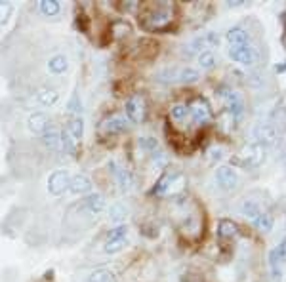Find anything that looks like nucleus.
<instances>
[{"label":"nucleus","instance_id":"6e6552de","mask_svg":"<svg viewBox=\"0 0 286 282\" xmlns=\"http://www.w3.org/2000/svg\"><path fill=\"white\" fill-rule=\"evenodd\" d=\"M109 172L113 174V177L116 180V183H118V187H121L122 191H130V189L134 187V175L130 174L126 168H122L121 164H116L114 160L109 162Z\"/></svg>","mask_w":286,"mask_h":282},{"label":"nucleus","instance_id":"f257e3e1","mask_svg":"<svg viewBox=\"0 0 286 282\" xmlns=\"http://www.w3.org/2000/svg\"><path fill=\"white\" fill-rule=\"evenodd\" d=\"M172 19H174V8L170 4H164V2L145 6L141 12V17H139L141 25L149 31L166 29L172 23Z\"/></svg>","mask_w":286,"mask_h":282},{"label":"nucleus","instance_id":"4be33fe9","mask_svg":"<svg viewBox=\"0 0 286 282\" xmlns=\"http://www.w3.org/2000/svg\"><path fill=\"white\" fill-rule=\"evenodd\" d=\"M227 42L229 46H236V44H246L250 42V36L243 27H233L227 31Z\"/></svg>","mask_w":286,"mask_h":282},{"label":"nucleus","instance_id":"5701e85b","mask_svg":"<svg viewBox=\"0 0 286 282\" xmlns=\"http://www.w3.org/2000/svg\"><path fill=\"white\" fill-rule=\"evenodd\" d=\"M273 225H275V219H273V216L271 214H267V212H261V214L254 219V227L261 233L273 231Z\"/></svg>","mask_w":286,"mask_h":282},{"label":"nucleus","instance_id":"c9c22d12","mask_svg":"<svg viewBox=\"0 0 286 282\" xmlns=\"http://www.w3.org/2000/svg\"><path fill=\"white\" fill-rule=\"evenodd\" d=\"M139 145H141L143 149H151V151H157V147H158L155 138H141L139 139Z\"/></svg>","mask_w":286,"mask_h":282},{"label":"nucleus","instance_id":"a211bd4d","mask_svg":"<svg viewBox=\"0 0 286 282\" xmlns=\"http://www.w3.org/2000/svg\"><path fill=\"white\" fill-rule=\"evenodd\" d=\"M246 152H250V155H243L244 159L246 160H243L241 164L243 166H246V168H254V166H257L259 162H261V159H264V149L259 147V145H248L246 147Z\"/></svg>","mask_w":286,"mask_h":282},{"label":"nucleus","instance_id":"2eb2a0df","mask_svg":"<svg viewBox=\"0 0 286 282\" xmlns=\"http://www.w3.org/2000/svg\"><path fill=\"white\" fill-rule=\"evenodd\" d=\"M69 191L73 195H86L92 191V180L86 174H77L71 175V181H69Z\"/></svg>","mask_w":286,"mask_h":282},{"label":"nucleus","instance_id":"c85d7f7f","mask_svg":"<svg viewBox=\"0 0 286 282\" xmlns=\"http://www.w3.org/2000/svg\"><path fill=\"white\" fill-rule=\"evenodd\" d=\"M235 235H236V225L233 223V221H227V219L220 221L218 237H222V239H231V237H235Z\"/></svg>","mask_w":286,"mask_h":282},{"label":"nucleus","instance_id":"b1692460","mask_svg":"<svg viewBox=\"0 0 286 282\" xmlns=\"http://www.w3.org/2000/svg\"><path fill=\"white\" fill-rule=\"evenodd\" d=\"M126 239H128V227L122 223V225H114L113 229H109L105 242H124Z\"/></svg>","mask_w":286,"mask_h":282},{"label":"nucleus","instance_id":"6ab92c4d","mask_svg":"<svg viewBox=\"0 0 286 282\" xmlns=\"http://www.w3.org/2000/svg\"><path fill=\"white\" fill-rule=\"evenodd\" d=\"M69 69V59L65 58L63 54H56L48 59V71L52 74H63Z\"/></svg>","mask_w":286,"mask_h":282},{"label":"nucleus","instance_id":"20e7f679","mask_svg":"<svg viewBox=\"0 0 286 282\" xmlns=\"http://www.w3.org/2000/svg\"><path fill=\"white\" fill-rule=\"evenodd\" d=\"M220 95L225 101V107L229 109V113L235 116V118H241L244 115V101L243 95L239 94L236 90H231V88H222L220 90Z\"/></svg>","mask_w":286,"mask_h":282},{"label":"nucleus","instance_id":"ddd939ff","mask_svg":"<svg viewBox=\"0 0 286 282\" xmlns=\"http://www.w3.org/2000/svg\"><path fill=\"white\" fill-rule=\"evenodd\" d=\"M254 138L264 145H273L277 139H279V134L277 130L273 128L271 122H264V124H257L254 128Z\"/></svg>","mask_w":286,"mask_h":282},{"label":"nucleus","instance_id":"f8f14e48","mask_svg":"<svg viewBox=\"0 0 286 282\" xmlns=\"http://www.w3.org/2000/svg\"><path fill=\"white\" fill-rule=\"evenodd\" d=\"M105 208H107V202H105L103 195H100V193H92V195H88L82 200V210H86L90 216L98 217Z\"/></svg>","mask_w":286,"mask_h":282},{"label":"nucleus","instance_id":"9b49d317","mask_svg":"<svg viewBox=\"0 0 286 282\" xmlns=\"http://www.w3.org/2000/svg\"><path fill=\"white\" fill-rule=\"evenodd\" d=\"M27 128L31 134H35V136H42L44 132L50 130V118L46 113L42 111H38V113H33V115L27 118Z\"/></svg>","mask_w":286,"mask_h":282},{"label":"nucleus","instance_id":"4468645a","mask_svg":"<svg viewBox=\"0 0 286 282\" xmlns=\"http://www.w3.org/2000/svg\"><path fill=\"white\" fill-rule=\"evenodd\" d=\"M126 126H128V118L122 115H113V116H107L103 122H101V132L103 134H116V132H122L126 130Z\"/></svg>","mask_w":286,"mask_h":282},{"label":"nucleus","instance_id":"423d86ee","mask_svg":"<svg viewBox=\"0 0 286 282\" xmlns=\"http://www.w3.org/2000/svg\"><path fill=\"white\" fill-rule=\"evenodd\" d=\"M187 109H189V115L193 116V122L199 124V126L206 124L212 118V109H210L206 99H202V97H197L191 105H187Z\"/></svg>","mask_w":286,"mask_h":282},{"label":"nucleus","instance_id":"7c9ffc66","mask_svg":"<svg viewBox=\"0 0 286 282\" xmlns=\"http://www.w3.org/2000/svg\"><path fill=\"white\" fill-rule=\"evenodd\" d=\"M273 128L277 130V134H282L286 130V109H279L275 115H273Z\"/></svg>","mask_w":286,"mask_h":282},{"label":"nucleus","instance_id":"9d476101","mask_svg":"<svg viewBox=\"0 0 286 282\" xmlns=\"http://www.w3.org/2000/svg\"><path fill=\"white\" fill-rule=\"evenodd\" d=\"M216 181H218V185L225 191H233V189L239 185V175L233 168L229 166H222L216 170Z\"/></svg>","mask_w":286,"mask_h":282},{"label":"nucleus","instance_id":"39448f33","mask_svg":"<svg viewBox=\"0 0 286 282\" xmlns=\"http://www.w3.org/2000/svg\"><path fill=\"white\" fill-rule=\"evenodd\" d=\"M69 181H71V175L67 170H56L52 172L50 177H48V193L54 196L63 195L65 191L69 189Z\"/></svg>","mask_w":286,"mask_h":282},{"label":"nucleus","instance_id":"cd10ccee","mask_svg":"<svg viewBox=\"0 0 286 282\" xmlns=\"http://www.w3.org/2000/svg\"><path fill=\"white\" fill-rule=\"evenodd\" d=\"M241 212H243V216L250 217L252 221L256 219L259 214H261V210H259V206H257V202H254V200H243V204H241Z\"/></svg>","mask_w":286,"mask_h":282},{"label":"nucleus","instance_id":"e433bc0d","mask_svg":"<svg viewBox=\"0 0 286 282\" xmlns=\"http://www.w3.org/2000/svg\"><path fill=\"white\" fill-rule=\"evenodd\" d=\"M208 155H210V160H220V159H223V147H220V145H216V147H212V149L208 151Z\"/></svg>","mask_w":286,"mask_h":282},{"label":"nucleus","instance_id":"1a4fd4ad","mask_svg":"<svg viewBox=\"0 0 286 282\" xmlns=\"http://www.w3.org/2000/svg\"><path fill=\"white\" fill-rule=\"evenodd\" d=\"M145 103H143V99L139 97V95H132L128 101H126V107H124V111H126V118H128V122H141L143 120V115H145Z\"/></svg>","mask_w":286,"mask_h":282},{"label":"nucleus","instance_id":"c756f323","mask_svg":"<svg viewBox=\"0 0 286 282\" xmlns=\"http://www.w3.org/2000/svg\"><path fill=\"white\" fill-rule=\"evenodd\" d=\"M61 10V4L57 0H42L40 2V12H42L46 17H52V15H57Z\"/></svg>","mask_w":286,"mask_h":282},{"label":"nucleus","instance_id":"7ed1b4c3","mask_svg":"<svg viewBox=\"0 0 286 282\" xmlns=\"http://www.w3.org/2000/svg\"><path fill=\"white\" fill-rule=\"evenodd\" d=\"M229 56H231L233 61H236V63H241L244 67H252L257 61V50L252 46V42L229 46Z\"/></svg>","mask_w":286,"mask_h":282},{"label":"nucleus","instance_id":"f03ea898","mask_svg":"<svg viewBox=\"0 0 286 282\" xmlns=\"http://www.w3.org/2000/svg\"><path fill=\"white\" fill-rule=\"evenodd\" d=\"M216 46H220V35L214 31H208V33H202L187 44L185 54L187 56H195V54L200 56L202 52H212V48H216Z\"/></svg>","mask_w":286,"mask_h":282},{"label":"nucleus","instance_id":"f3484780","mask_svg":"<svg viewBox=\"0 0 286 282\" xmlns=\"http://www.w3.org/2000/svg\"><path fill=\"white\" fill-rule=\"evenodd\" d=\"M65 132H67L77 143H80V139L84 136V120H82V116H71L69 122H67Z\"/></svg>","mask_w":286,"mask_h":282},{"label":"nucleus","instance_id":"473e14b6","mask_svg":"<svg viewBox=\"0 0 286 282\" xmlns=\"http://www.w3.org/2000/svg\"><path fill=\"white\" fill-rule=\"evenodd\" d=\"M199 65L204 69V71H210L216 67V56L214 52H202L199 56Z\"/></svg>","mask_w":286,"mask_h":282},{"label":"nucleus","instance_id":"412c9836","mask_svg":"<svg viewBox=\"0 0 286 282\" xmlns=\"http://www.w3.org/2000/svg\"><path fill=\"white\" fill-rule=\"evenodd\" d=\"M200 79V72L193 67H181L176 72V82H183V84H193Z\"/></svg>","mask_w":286,"mask_h":282},{"label":"nucleus","instance_id":"2f4dec72","mask_svg":"<svg viewBox=\"0 0 286 282\" xmlns=\"http://www.w3.org/2000/svg\"><path fill=\"white\" fill-rule=\"evenodd\" d=\"M187 115H189V109H187V105H183V103H176V105H172V109H170L172 120L181 122Z\"/></svg>","mask_w":286,"mask_h":282},{"label":"nucleus","instance_id":"bb28decb","mask_svg":"<svg viewBox=\"0 0 286 282\" xmlns=\"http://www.w3.org/2000/svg\"><path fill=\"white\" fill-rule=\"evenodd\" d=\"M176 175H178V174H176V172H166V174L162 175L160 180H158L157 187L153 189V193H155V195H164L166 191L170 189L172 181H174V177H176Z\"/></svg>","mask_w":286,"mask_h":282},{"label":"nucleus","instance_id":"a878e982","mask_svg":"<svg viewBox=\"0 0 286 282\" xmlns=\"http://www.w3.org/2000/svg\"><path fill=\"white\" fill-rule=\"evenodd\" d=\"M126 216H128V208H126L124 204H113L111 210H109V219L116 225H122V221L126 219Z\"/></svg>","mask_w":286,"mask_h":282},{"label":"nucleus","instance_id":"72a5a7b5","mask_svg":"<svg viewBox=\"0 0 286 282\" xmlns=\"http://www.w3.org/2000/svg\"><path fill=\"white\" fill-rule=\"evenodd\" d=\"M67 111H69L73 116H82V101H80V97L77 94L69 99V103H67Z\"/></svg>","mask_w":286,"mask_h":282},{"label":"nucleus","instance_id":"393cba45","mask_svg":"<svg viewBox=\"0 0 286 282\" xmlns=\"http://www.w3.org/2000/svg\"><path fill=\"white\" fill-rule=\"evenodd\" d=\"M88 282H116V276L109 269H96V271L90 273Z\"/></svg>","mask_w":286,"mask_h":282},{"label":"nucleus","instance_id":"f704fd0d","mask_svg":"<svg viewBox=\"0 0 286 282\" xmlns=\"http://www.w3.org/2000/svg\"><path fill=\"white\" fill-rule=\"evenodd\" d=\"M12 12H14V6H12L10 2H0V27L6 25Z\"/></svg>","mask_w":286,"mask_h":282},{"label":"nucleus","instance_id":"aec40b11","mask_svg":"<svg viewBox=\"0 0 286 282\" xmlns=\"http://www.w3.org/2000/svg\"><path fill=\"white\" fill-rule=\"evenodd\" d=\"M42 143L50 149V151H61L63 147H61V134L54 128H50L48 132H44L42 134Z\"/></svg>","mask_w":286,"mask_h":282},{"label":"nucleus","instance_id":"0eeeda50","mask_svg":"<svg viewBox=\"0 0 286 282\" xmlns=\"http://www.w3.org/2000/svg\"><path fill=\"white\" fill-rule=\"evenodd\" d=\"M286 261V239L280 242L277 248H273L269 252V267H271L273 278L275 280H280L282 278V273H280V263Z\"/></svg>","mask_w":286,"mask_h":282},{"label":"nucleus","instance_id":"dca6fc26","mask_svg":"<svg viewBox=\"0 0 286 282\" xmlns=\"http://www.w3.org/2000/svg\"><path fill=\"white\" fill-rule=\"evenodd\" d=\"M36 101L40 103L42 107H54L57 101H59V92L54 90V88H40L36 92Z\"/></svg>","mask_w":286,"mask_h":282},{"label":"nucleus","instance_id":"4c0bfd02","mask_svg":"<svg viewBox=\"0 0 286 282\" xmlns=\"http://www.w3.org/2000/svg\"><path fill=\"white\" fill-rule=\"evenodd\" d=\"M280 159H282V162L286 164V145L282 147V151H280Z\"/></svg>","mask_w":286,"mask_h":282}]
</instances>
